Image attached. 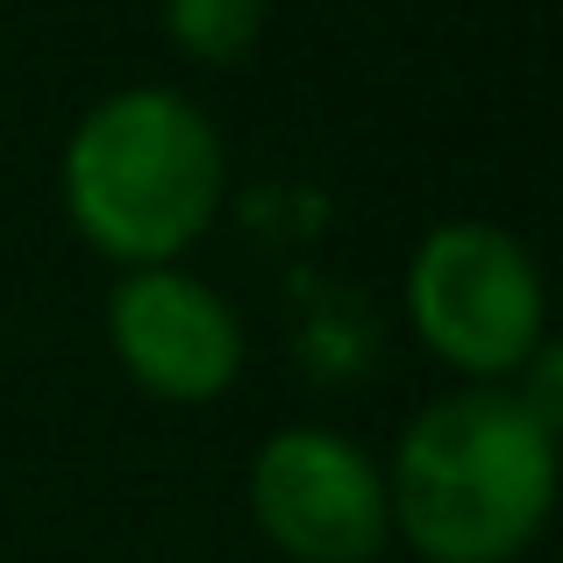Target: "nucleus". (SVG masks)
I'll return each mask as SVG.
<instances>
[{
    "mask_svg": "<svg viewBox=\"0 0 563 563\" xmlns=\"http://www.w3.org/2000/svg\"><path fill=\"white\" fill-rule=\"evenodd\" d=\"M550 493V421H536L514 393H456L421 407L399 435L385 507L435 563H507L542 528Z\"/></svg>",
    "mask_w": 563,
    "mask_h": 563,
    "instance_id": "f257e3e1",
    "label": "nucleus"
},
{
    "mask_svg": "<svg viewBox=\"0 0 563 563\" xmlns=\"http://www.w3.org/2000/svg\"><path fill=\"white\" fill-rule=\"evenodd\" d=\"M71 221L108 257L172 264L221 207V143L207 114L165 86H129L100 100L65 151Z\"/></svg>",
    "mask_w": 563,
    "mask_h": 563,
    "instance_id": "f03ea898",
    "label": "nucleus"
},
{
    "mask_svg": "<svg viewBox=\"0 0 563 563\" xmlns=\"http://www.w3.org/2000/svg\"><path fill=\"white\" fill-rule=\"evenodd\" d=\"M421 335L464 372H514L542 335V278L493 221H442L407 278Z\"/></svg>",
    "mask_w": 563,
    "mask_h": 563,
    "instance_id": "7ed1b4c3",
    "label": "nucleus"
},
{
    "mask_svg": "<svg viewBox=\"0 0 563 563\" xmlns=\"http://www.w3.org/2000/svg\"><path fill=\"white\" fill-rule=\"evenodd\" d=\"M257 521L300 563H364L385 542V478L357 442L329 428H286L257 450Z\"/></svg>",
    "mask_w": 563,
    "mask_h": 563,
    "instance_id": "20e7f679",
    "label": "nucleus"
},
{
    "mask_svg": "<svg viewBox=\"0 0 563 563\" xmlns=\"http://www.w3.org/2000/svg\"><path fill=\"white\" fill-rule=\"evenodd\" d=\"M108 329H114L122 364L165 399H207V393H221V385L235 378V364H243L235 314L200 286V278L172 272V264H151V272H136L122 292H114Z\"/></svg>",
    "mask_w": 563,
    "mask_h": 563,
    "instance_id": "39448f33",
    "label": "nucleus"
},
{
    "mask_svg": "<svg viewBox=\"0 0 563 563\" xmlns=\"http://www.w3.org/2000/svg\"><path fill=\"white\" fill-rule=\"evenodd\" d=\"M165 29L207 65H229L257 43L264 0H165Z\"/></svg>",
    "mask_w": 563,
    "mask_h": 563,
    "instance_id": "423d86ee",
    "label": "nucleus"
}]
</instances>
